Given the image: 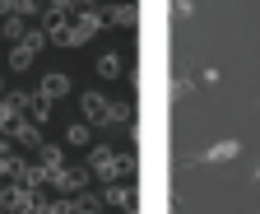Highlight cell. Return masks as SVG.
<instances>
[{"mask_svg":"<svg viewBox=\"0 0 260 214\" xmlns=\"http://www.w3.org/2000/svg\"><path fill=\"white\" fill-rule=\"evenodd\" d=\"M88 172H93V168H79V163H75V168H56V172H51V187H56L60 196H79L84 181H88Z\"/></svg>","mask_w":260,"mask_h":214,"instance_id":"obj_1","label":"cell"},{"mask_svg":"<svg viewBox=\"0 0 260 214\" xmlns=\"http://www.w3.org/2000/svg\"><path fill=\"white\" fill-rule=\"evenodd\" d=\"M79 112H84L88 126H112V103H107L103 94H84V98H79Z\"/></svg>","mask_w":260,"mask_h":214,"instance_id":"obj_2","label":"cell"},{"mask_svg":"<svg viewBox=\"0 0 260 214\" xmlns=\"http://www.w3.org/2000/svg\"><path fill=\"white\" fill-rule=\"evenodd\" d=\"M98 33H103V10H98V5H84L79 19H75V42H88Z\"/></svg>","mask_w":260,"mask_h":214,"instance_id":"obj_3","label":"cell"},{"mask_svg":"<svg viewBox=\"0 0 260 214\" xmlns=\"http://www.w3.org/2000/svg\"><path fill=\"white\" fill-rule=\"evenodd\" d=\"M10 140L14 144H42V126H38V121H14V126H10Z\"/></svg>","mask_w":260,"mask_h":214,"instance_id":"obj_4","label":"cell"},{"mask_svg":"<svg viewBox=\"0 0 260 214\" xmlns=\"http://www.w3.org/2000/svg\"><path fill=\"white\" fill-rule=\"evenodd\" d=\"M103 200H107V205H116V209H125V214H135V191H130V187H112V181H107Z\"/></svg>","mask_w":260,"mask_h":214,"instance_id":"obj_5","label":"cell"},{"mask_svg":"<svg viewBox=\"0 0 260 214\" xmlns=\"http://www.w3.org/2000/svg\"><path fill=\"white\" fill-rule=\"evenodd\" d=\"M38 94H42L47 103H56V98L70 94V79H65V75H42V88H38Z\"/></svg>","mask_w":260,"mask_h":214,"instance_id":"obj_6","label":"cell"},{"mask_svg":"<svg viewBox=\"0 0 260 214\" xmlns=\"http://www.w3.org/2000/svg\"><path fill=\"white\" fill-rule=\"evenodd\" d=\"M88 168H93V172H103V177H112V168H116L112 144H98V149H93V159H88Z\"/></svg>","mask_w":260,"mask_h":214,"instance_id":"obj_7","label":"cell"},{"mask_svg":"<svg viewBox=\"0 0 260 214\" xmlns=\"http://www.w3.org/2000/svg\"><path fill=\"white\" fill-rule=\"evenodd\" d=\"M32 60H38V47H28V42L10 47V70H32Z\"/></svg>","mask_w":260,"mask_h":214,"instance_id":"obj_8","label":"cell"},{"mask_svg":"<svg viewBox=\"0 0 260 214\" xmlns=\"http://www.w3.org/2000/svg\"><path fill=\"white\" fill-rule=\"evenodd\" d=\"M121 70H125V60L116 51H103V56H98V75H103V79H121Z\"/></svg>","mask_w":260,"mask_h":214,"instance_id":"obj_9","label":"cell"},{"mask_svg":"<svg viewBox=\"0 0 260 214\" xmlns=\"http://www.w3.org/2000/svg\"><path fill=\"white\" fill-rule=\"evenodd\" d=\"M103 19H112V23H121V28H135L140 10H135V5H112V10H103Z\"/></svg>","mask_w":260,"mask_h":214,"instance_id":"obj_10","label":"cell"},{"mask_svg":"<svg viewBox=\"0 0 260 214\" xmlns=\"http://www.w3.org/2000/svg\"><path fill=\"white\" fill-rule=\"evenodd\" d=\"M0 33H5V42H14V47H19V42L28 38V19H19V14H14V19H5V23H0Z\"/></svg>","mask_w":260,"mask_h":214,"instance_id":"obj_11","label":"cell"},{"mask_svg":"<svg viewBox=\"0 0 260 214\" xmlns=\"http://www.w3.org/2000/svg\"><path fill=\"white\" fill-rule=\"evenodd\" d=\"M38 163H42V168H51V172H56V168H65L60 144H38Z\"/></svg>","mask_w":260,"mask_h":214,"instance_id":"obj_12","label":"cell"},{"mask_svg":"<svg viewBox=\"0 0 260 214\" xmlns=\"http://www.w3.org/2000/svg\"><path fill=\"white\" fill-rule=\"evenodd\" d=\"M88 140H93L88 121H70V126H65V144H88Z\"/></svg>","mask_w":260,"mask_h":214,"instance_id":"obj_13","label":"cell"},{"mask_svg":"<svg viewBox=\"0 0 260 214\" xmlns=\"http://www.w3.org/2000/svg\"><path fill=\"white\" fill-rule=\"evenodd\" d=\"M103 205H107L103 196H84V191L75 196V214H103Z\"/></svg>","mask_w":260,"mask_h":214,"instance_id":"obj_14","label":"cell"},{"mask_svg":"<svg viewBox=\"0 0 260 214\" xmlns=\"http://www.w3.org/2000/svg\"><path fill=\"white\" fill-rule=\"evenodd\" d=\"M237 149H242L237 140H223V144H214V149H205V163H218V159H233V154H237Z\"/></svg>","mask_w":260,"mask_h":214,"instance_id":"obj_15","label":"cell"},{"mask_svg":"<svg viewBox=\"0 0 260 214\" xmlns=\"http://www.w3.org/2000/svg\"><path fill=\"white\" fill-rule=\"evenodd\" d=\"M47 116H51V103H47V98L38 94V98H32V107H28V121H38V126H42Z\"/></svg>","mask_w":260,"mask_h":214,"instance_id":"obj_16","label":"cell"},{"mask_svg":"<svg viewBox=\"0 0 260 214\" xmlns=\"http://www.w3.org/2000/svg\"><path fill=\"white\" fill-rule=\"evenodd\" d=\"M19 163H23V159H14V154H0V181H5V177H14V172H19Z\"/></svg>","mask_w":260,"mask_h":214,"instance_id":"obj_17","label":"cell"},{"mask_svg":"<svg viewBox=\"0 0 260 214\" xmlns=\"http://www.w3.org/2000/svg\"><path fill=\"white\" fill-rule=\"evenodd\" d=\"M112 177H135V159H130V154H125V159H116ZM112 177H107V181H112Z\"/></svg>","mask_w":260,"mask_h":214,"instance_id":"obj_18","label":"cell"},{"mask_svg":"<svg viewBox=\"0 0 260 214\" xmlns=\"http://www.w3.org/2000/svg\"><path fill=\"white\" fill-rule=\"evenodd\" d=\"M23 42H28V47H38V51H42V47H47V42H51V38H47V33H42V28H28V38H23Z\"/></svg>","mask_w":260,"mask_h":214,"instance_id":"obj_19","label":"cell"},{"mask_svg":"<svg viewBox=\"0 0 260 214\" xmlns=\"http://www.w3.org/2000/svg\"><path fill=\"white\" fill-rule=\"evenodd\" d=\"M19 19H28V14H38V0H19V10H14Z\"/></svg>","mask_w":260,"mask_h":214,"instance_id":"obj_20","label":"cell"},{"mask_svg":"<svg viewBox=\"0 0 260 214\" xmlns=\"http://www.w3.org/2000/svg\"><path fill=\"white\" fill-rule=\"evenodd\" d=\"M14 10H19V0H0V19H14Z\"/></svg>","mask_w":260,"mask_h":214,"instance_id":"obj_21","label":"cell"},{"mask_svg":"<svg viewBox=\"0 0 260 214\" xmlns=\"http://www.w3.org/2000/svg\"><path fill=\"white\" fill-rule=\"evenodd\" d=\"M0 98H5V79H0Z\"/></svg>","mask_w":260,"mask_h":214,"instance_id":"obj_22","label":"cell"},{"mask_svg":"<svg viewBox=\"0 0 260 214\" xmlns=\"http://www.w3.org/2000/svg\"><path fill=\"white\" fill-rule=\"evenodd\" d=\"M255 177H260V172H255Z\"/></svg>","mask_w":260,"mask_h":214,"instance_id":"obj_23","label":"cell"}]
</instances>
